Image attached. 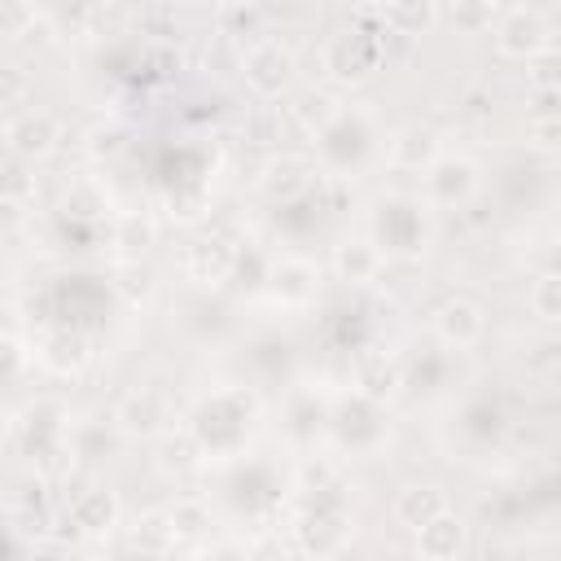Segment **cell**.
Segmentation results:
<instances>
[{"mask_svg":"<svg viewBox=\"0 0 561 561\" xmlns=\"http://www.w3.org/2000/svg\"><path fill=\"white\" fill-rule=\"evenodd\" d=\"M320 61L333 83H364L381 66V39L368 26H342L329 35Z\"/></svg>","mask_w":561,"mask_h":561,"instance_id":"1","label":"cell"},{"mask_svg":"<svg viewBox=\"0 0 561 561\" xmlns=\"http://www.w3.org/2000/svg\"><path fill=\"white\" fill-rule=\"evenodd\" d=\"M495 53L508 57V61H535L539 53L552 48V26H548V13L543 9H530V4H513V9H500L495 18Z\"/></svg>","mask_w":561,"mask_h":561,"instance_id":"2","label":"cell"},{"mask_svg":"<svg viewBox=\"0 0 561 561\" xmlns=\"http://www.w3.org/2000/svg\"><path fill=\"white\" fill-rule=\"evenodd\" d=\"M241 75H245V88L263 101L280 96L294 79V53L276 39H254L245 53H241Z\"/></svg>","mask_w":561,"mask_h":561,"instance_id":"3","label":"cell"},{"mask_svg":"<svg viewBox=\"0 0 561 561\" xmlns=\"http://www.w3.org/2000/svg\"><path fill=\"white\" fill-rule=\"evenodd\" d=\"M434 333H438V342H447V346H456V351L478 346L482 333H486V311H482V302H473V298H465V294L443 298V302L434 307Z\"/></svg>","mask_w":561,"mask_h":561,"instance_id":"4","label":"cell"},{"mask_svg":"<svg viewBox=\"0 0 561 561\" xmlns=\"http://www.w3.org/2000/svg\"><path fill=\"white\" fill-rule=\"evenodd\" d=\"M478 193V167L469 162V158H434L430 167H425V197L434 202V206H465L469 197Z\"/></svg>","mask_w":561,"mask_h":561,"instance_id":"5","label":"cell"},{"mask_svg":"<svg viewBox=\"0 0 561 561\" xmlns=\"http://www.w3.org/2000/svg\"><path fill=\"white\" fill-rule=\"evenodd\" d=\"M377 232H381V245H386V250H394V254H416V250L425 245L421 206L408 202V197H390V202H381ZM381 245H377V250H381Z\"/></svg>","mask_w":561,"mask_h":561,"instance_id":"6","label":"cell"},{"mask_svg":"<svg viewBox=\"0 0 561 561\" xmlns=\"http://www.w3.org/2000/svg\"><path fill=\"white\" fill-rule=\"evenodd\" d=\"M167 421H171V408H167L162 390H153V386H140V390L123 394L118 408H114V425H118L123 434H140V438L162 434Z\"/></svg>","mask_w":561,"mask_h":561,"instance_id":"7","label":"cell"},{"mask_svg":"<svg viewBox=\"0 0 561 561\" xmlns=\"http://www.w3.org/2000/svg\"><path fill=\"white\" fill-rule=\"evenodd\" d=\"M57 131H61V127H57V118H53L48 110H26V114H18V118L9 123L4 140H9V153H13V158L31 162V158L53 153Z\"/></svg>","mask_w":561,"mask_h":561,"instance_id":"8","label":"cell"},{"mask_svg":"<svg viewBox=\"0 0 561 561\" xmlns=\"http://www.w3.org/2000/svg\"><path fill=\"white\" fill-rule=\"evenodd\" d=\"M465 517L460 513H451V508H443L434 522H425L421 530H416V557L421 561H456L460 552H465Z\"/></svg>","mask_w":561,"mask_h":561,"instance_id":"9","label":"cell"},{"mask_svg":"<svg viewBox=\"0 0 561 561\" xmlns=\"http://www.w3.org/2000/svg\"><path fill=\"white\" fill-rule=\"evenodd\" d=\"M232 267H237V250L224 237H202V241H193L184 250V272L197 285H219Z\"/></svg>","mask_w":561,"mask_h":561,"instance_id":"10","label":"cell"},{"mask_svg":"<svg viewBox=\"0 0 561 561\" xmlns=\"http://www.w3.org/2000/svg\"><path fill=\"white\" fill-rule=\"evenodd\" d=\"M386 158H390L394 167H403V171H425V167L438 158V136H434V127H425V123L399 127V131L386 140Z\"/></svg>","mask_w":561,"mask_h":561,"instance_id":"11","label":"cell"},{"mask_svg":"<svg viewBox=\"0 0 561 561\" xmlns=\"http://www.w3.org/2000/svg\"><path fill=\"white\" fill-rule=\"evenodd\" d=\"M381 267H386V259H381L377 241L355 237V241H342V245L333 250V272H337V280H346V285H368V280L381 276Z\"/></svg>","mask_w":561,"mask_h":561,"instance_id":"12","label":"cell"},{"mask_svg":"<svg viewBox=\"0 0 561 561\" xmlns=\"http://www.w3.org/2000/svg\"><path fill=\"white\" fill-rule=\"evenodd\" d=\"M298 543L307 557H333L346 543V517L333 508H316L298 522Z\"/></svg>","mask_w":561,"mask_h":561,"instance_id":"13","label":"cell"},{"mask_svg":"<svg viewBox=\"0 0 561 561\" xmlns=\"http://www.w3.org/2000/svg\"><path fill=\"white\" fill-rule=\"evenodd\" d=\"M267 285H272V294L280 298V302H302V298H311L316 294V285H320V267L311 263V259H280L272 272H267Z\"/></svg>","mask_w":561,"mask_h":561,"instance_id":"14","label":"cell"},{"mask_svg":"<svg viewBox=\"0 0 561 561\" xmlns=\"http://www.w3.org/2000/svg\"><path fill=\"white\" fill-rule=\"evenodd\" d=\"M443 508H447V495H443L434 482H416V486H403V491L394 495V522L408 526V530H421V526L434 522Z\"/></svg>","mask_w":561,"mask_h":561,"instance_id":"15","label":"cell"},{"mask_svg":"<svg viewBox=\"0 0 561 561\" xmlns=\"http://www.w3.org/2000/svg\"><path fill=\"white\" fill-rule=\"evenodd\" d=\"M311 188V162L307 158H276V162H267V171H263V193L272 197V202H298L302 193Z\"/></svg>","mask_w":561,"mask_h":561,"instance_id":"16","label":"cell"},{"mask_svg":"<svg viewBox=\"0 0 561 561\" xmlns=\"http://www.w3.org/2000/svg\"><path fill=\"white\" fill-rule=\"evenodd\" d=\"M355 381H359V390H364V399H390L399 386H403V373H399V359L394 355H386V351H368V355H359V364H355Z\"/></svg>","mask_w":561,"mask_h":561,"instance_id":"17","label":"cell"},{"mask_svg":"<svg viewBox=\"0 0 561 561\" xmlns=\"http://www.w3.org/2000/svg\"><path fill=\"white\" fill-rule=\"evenodd\" d=\"M70 522L79 535H110L114 522H118V500L114 491H83L75 504H70Z\"/></svg>","mask_w":561,"mask_h":561,"instance_id":"18","label":"cell"},{"mask_svg":"<svg viewBox=\"0 0 561 561\" xmlns=\"http://www.w3.org/2000/svg\"><path fill=\"white\" fill-rule=\"evenodd\" d=\"M377 22L390 35H421L438 22V4H430V0H390V4H377Z\"/></svg>","mask_w":561,"mask_h":561,"instance_id":"19","label":"cell"},{"mask_svg":"<svg viewBox=\"0 0 561 561\" xmlns=\"http://www.w3.org/2000/svg\"><path fill=\"white\" fill-rule=\"evenodd\" d=\"M153 241H158V224H153L145 210H123V215L114 219V245H118L127 259L145 254Z\"/></svg>","mask_w":561,"mask_h":561,"instance_id":"20","label":"cell"},{"mask_svg":"<svg viewBox=\"0 0 561 561\" xmlns=\"http://www.w3.org/2000/svg\"><path fill=\"white\" fill-rule=\"evenodd\" d=\"M526 302H530V311H535L543 324H557V320H561V276H557L552 267H543V272L530 280Z\"/></svg>","mask_w":561,"mask_h":561,"instance_id":"21","label":"cell"},{"mask_svg":"<svg viewBox=\"0 0 561 561\" xmlns=\"http://www.w3.org/2000/svg\"><path fill=\"white\" fill-rule=\"evenodd\" d=\"M197 460H202V443L193 434H167L158 443V465L167 473H188V469H197Z\"/></svg>","mask_w":561,"mask_h":561,"instance_id":"22","label":"cell"},{"mask_svg":"<svg viewBox=\"0 0 561 561\" xmlns=\"http://www.w3.org/2000/svg\"><path fill=\"white\" fill-rule=\"evenodd\" d=\"M35 197V175L22 158H4L0 162V206H22Z\"/></svg>","mask_w":561,"mask_h":561,"instance_id":"23","label":"cell"},{"mask_svg":"<svg viewBox=\"0 0 561 561\" xmlns=\"http://www.w3.org/2000/svg\"><path fill=\"white\" fill-rule=\"evenodd\" d=\"M167 526H171V539L180 543V539H202L206 530H210V513H206V504H197V500H180L171 513H167Z\"/></svg>","mask_w":561,"mask_h":561,"instance_id":"24","label":"cell"},{"mask_svg":"<svg viewBox=\"0 0 561 561\" xmlns=\"http://www.w3.org/2000/svg\"><path fill=\"white\" fill-rule=\"evenodd\" d=\"M337 114H342V101H337V96H329V92H307V96L298 101V118H302V127L324 131Z\"/></svg>","mask_w":561,"mask_h":561,"instance_id":"25","label":"cell"},{"mask_svg":"<svg viewBox=\"0 0 561 561\" xmlns=\"http://www.w3.org/2000/svg\"><path fill=\"white\" fill-rule=\"evenodd\" d=\"M131 543H136L140 552H162V548H171L175 539H171L167 513H149V517H140L136 530H131Z\"/></svg>","mask_w":561,"mask_h":561,"instance_id":"26","label":"cell"},{"mask_svg":"<svg viewBox=\"0 0 561 561\" xmlns=\"http://www.w3.org/2000/svg\"><path fill=\"white\" fill-rule=\"evenodd\" d=\"M451 18L465 35H478V31H486L495 18H500V4H451V9H438V18Z\"/></svg>","mask_w":561,"mask_h":561,"instance_id":"27","label":"cell"},{"mask_svg":"<svg viewBox=\"0 0 561 561\" xmlns=\"http://www.w3.org/2000/svg\"><path fill=\"white\" fill-rule=\"evenodd\" d=\"M245 140H254V145H276V140H280V110L254 105V110L245 114Z\"/></svg>","mask_w":561,"mask_h":561,"instance_id":"28","label":"cell"},{"mask_svg":"<svg viewBox=\"0 0 561 561\" xmlns=\"http://www.w3.org/2000/svg\"><path fill=\"white\" fill-rule=\"evenodd\" d=\"M123 145H127V136H123V127H118V123H96V127L88 131V153H92L96 162L118 158V153H123Z\"/></svg>","mask_w":561,"mask_h":561,"instance_id":"29","label":"cell"},{"mask_svg":"<svg viewBox=\"0 0 561 561\" xmlns=\"http://www.w3.org/2000/svg\"><path fill=\"white\" fill-rule=\"evenodd\" d=\"M61 210H66V215H75V219H92V215H101V210H105V202H101V193H96L92 184H75V188L66 193Z\"/></svg>","mask_w":561,"mask_h":561,"instance_id":"30","label":"cell"},{"mask_svg":"<svg viewBox=\"0 0 561 561\" xmlns=\"http://www.w3.org/2000/svg\"><path fill=\"white\" fill-rule=\"evenodd\" d=\"M26 92H31L26 70H22V66H13V61H4V66H0V105H22V101H26Z\"/></svg>","mask_w":561,"mask_h":561,"instance_id":"31","label":"cell"},{"mask_svg":"<svg viewBox=\"0 0 561 561\" xmlns=\"http://www.w3.org/2000/svg\"><path fill=\"white\" fill-rule=\"evenodd\" d=\"M75 447H79L83 460H96V456H105V451L114 447V434H110L105 425H83L79 438H75Z\"/></svg>","mask_w":561,"mask_h":561,"instance_id":"32","label":"cell"},{"mask_svg":"<svg viewBox=\"0 0 561 561\" xmlns=\"http://www.w3.org/2000/svg\"><path fill=\"white\" fill-rule=\"evenodd\" d=\"M35 9L31 4H0V31L4 35H26L31 26H35Z\"/></svg>","mask_w":561,"mask_h":561,"instance_id":"33","label":"cell"},{"mask_svg":"<svg viewBox=\"0 0 561 561\" xmlns=\"http://www.w3.org/2000/svg\"><path fill=\"white\" fill-rule=\"evenodd\" d=\"M202 210H206V193H202V188H197V193H175V197H171V215H175V219H197Z\"/></svg>","mask_w":561,"mask_h":561,"instance_id":"34","label":"cell"},{"mask_svg":"<svg viewBox=\"0 0 561 561\" xmlns=\"http://www.w3.org/2000/svg\"><path fill=\"white\" fill-rule=\"evenodd\" d=\"M530 136L539 149H557L561 140V118H530Z\"/></svg>","mask_w":561,"mask_h":561,"instance_id":"35","label":"cell"},{"mask_svg":"<svg viewBox=\"0 0 561 561\" xmlns=\"http://www.w3.org/2000/svg\"><path fill=\"white\" fill-rule=\"evenodd\" d=\"M557 96H561L557 88H535V92H530V101H535L530 118H561V114H557Z\"/></svg>","mask_w":561,"mask_h":561,"instance_id":"36","label":"cell"},{"mask_svg":"<svg viewBox=\"0 0 561 561\" xmlns=\"http://www.w3.org/2000/svg\"><path fill=\"white\" fill-rule=\"evenodd\" d=\"M224 18H228V22H232V26H237V31H259V22H263V18H259V9H254V4H245V9H228V13H224Z\"/></svg>","mask_w":561,"mask_h":561,"instance_id":"37","label":"cell"}]
</instances>
